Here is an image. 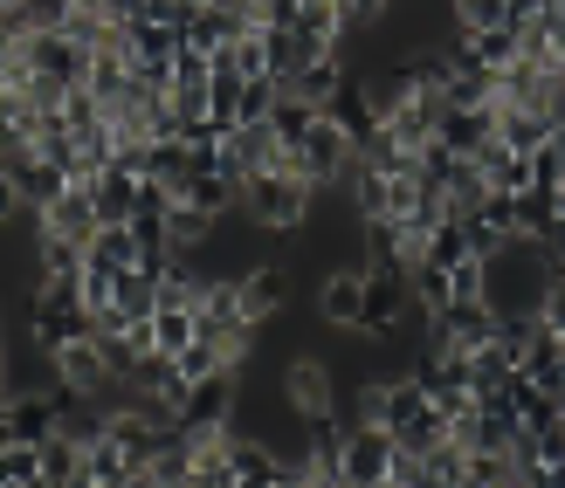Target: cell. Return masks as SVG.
I'll list each match as a JSON object with an SVG mask.
<instances>
[{"mask_svg":"<svg viewBox=\"0 0 565 488\" xmlns=\"http://www.w3.org/2000/svg\"><path fill=\"white\" fill-rule=\"evenodd\" d=\"M35 235H70V241H83V248H97V235H104V214H97V193L90 186H63L49 199V207H35Z\"/></svg>","mask_w":565,"mask_h":488,"instance_id":"277c9868","label":"cell"},{"mask_svg":"<svg viewBox=\"0 0 565 488\" xmlns=\"http://www.w3.org/2000/svg\"><path fill=\"white\" fill-rule=\"evenodd\" d=\"M386 488H428V462H420L414 447H393V462H386Z\"/></svg>","mask_w":565,"mask_h":488,"instance_id":"e575fe53","label":"cell"},{"mask_svg":"<svg viewBox=\"0 0 565 488\" xmlns=\"http://www.w3.org/2000/svg\"><path fill=\"white\" fill-rule=\"evenodd\" d=\"M531 186L565 193V145H558V131H552V145H539V152H531Z\"/></svg>","mask_w":565,"mask_h":488,"instance_id":"4dcf8cb0","label":"cell"},{"mask_svg":"<svg viewBox=\"0 0 565 488\" xmlns=\"http://www.w3.org/2000/svg\"><path fill=\"white\" fill-rule=\"evenodd\" d=\"M476 165H483L490 193H531V159H524V152H511L497 131L483 138V152H476Z\"/></svg>","mask_w":565,"mask_h":488,"instance_id":"5bb4252c","label":"cell"},{"mask_svg":"<svg viewBox=\"0 0 565 488\" xmlns=\"http://www.w3.org/2000/svg\"><path fill=\"white\" fill-rule=\"evenodd\" d=\"M83 488H138V468H131V454L97 434V441H83Z\"/></svg>","mask_w":565,"mask_h":488,"instance_id":"8fae6325","label":"cell"},{"mask_svg":"<svg viewBox=\"0 0 565 488\" xmlns=\"http://www.w3.org/2000/svg\"><path fill=\"white\" fill-rule=\"evenodd\" d=\"M138 254H146V241H138L131 220H125V227H104V235H97L90 262H104V269H138Z\"/></svg>","mask_w":565,"mask_h":488,"instance_id":"484cf974","label":"cell"},{"mask_svg":"<svg viewBox=\"0 0 565 488\" xmlns=\"http://www.w3.org/2000/svg\"><path fill=\"white\" fill-rule=\"evenodd\" d=\"M138 186H146V180H131V172H104V180L90 186V193H97L104 227H125V220L138 214Z\"/></svg>","mask_w":565,"mask_h":488,"instance_id":"44dd1931","label":"cell"},{"mask_svg":"<svg viewBox=\"0 0 565 488\" xmlns=\"http://www.w3.org/2000/svg\"><path fill=\"white\" fill-rule=\"evenodd\" d=\"M242 207L263 235H297L310 220V207H318V186L297 180V172H256V180L242 186Z\"/></svg>","mask_w":565,"mask_h":488,"instance_id":"7a4b0ae2","label":"cell"},{"mask_svg":"<svg viewBox=\"0 0 565 488\" xmlns=\"http://www.w3.org/2000/svg\"><path fill=\"white\" fill-rule=\"evenodd\" d=\"M276 386H282V399H290L303 420H310V413H331V371H324L318 358H282Z\"/></svg>","mask_w":565,"mask_h":488,"instance_id":"9c48e42d","label":"cell"},{"mask_svg":"<svg viewBox=\"0 0 565 488\" xmlns=\"http://www.w3.org/2000/svg\"><path fill=\"white\" fill-rule=\"evenodd\" d=\"M235 379L242 371H214V379H201V386H186V406H180V426H193V434H201V426H228L235 420Z\"/></svg>","mask_w":565,"mask_h":488,"instance_id":"52a82bcc","label":"cell"},{"mask_svg":"<svg viewBox=\"0 0 565 488\" xmlns=\"http://www.w3.org/2000/svg\"><path fill=\"white\" fill-rule=\"evenodd\" d=\"M386 8H393V0H345V21H352V28H380Z\"/></svg>","mask_w":565,"mask_h":488,"instance_id":"74e56055","label":"cell"},{"mask_svg":"<svg viewBox=\"0 0 565 488\" xmlns=\"http://www.w3.org/2000/svg\"><path fill=\"white\" fill-rule=\"evenodd\" d=\"M448 8H456L462 35H476V28H503V8H511V0H448Z\"/></svg>","mask_w":565,"mask_h":488,"instance_id":"d6a6232c","label":"cell"},{"mask_svg":"<svg viewBox=\"0 0 565 488\" xmlns=\"http://www.w3.org/2000/svg\"><path fill=\"white\" fill-rule=\"evenodd\" d=\"M318 118H324L318 104H303L297 90H282V97H276V110H269V131L282 138V145H303V138L318 131Z\"/></svg>","mask_w":565,"mask_h":488,"instance_id":"7402d4cb","label":"cell"},{"mask_svg":"<svg viewBox=\"0 0 565 488\" xmlns=\"http://www.w3.org/2000/svg\"><path fill=\"white\" fill-rule=\"evenodd\" d=\"M118 310H125V317H152V310H159V275L152 269H125L118 275Z\"/></svg>","mask_w":565,"mask_h":488,"instance_id":"4316f807","label":"cell"},{"mask_svg":"<svg viewBox=\"0 0 565 488\" xmlns=\"http://www.w3.org/2000/svg\"><path fill=\"white\" fill-rule=\"evenodd\" d=\"M0 481L8 488H42V447L35 441H8L0 447Z\"/></svg>","mask_w":565,"mask_h":488,"instance_id":"603a6c76","label":"cell"},{"mask_svg":"<svg viewBox=\"0 0 565 488\" xmlns=\"http://www.w3.org/2000/svg\"><path fill=\"white\" fill-rule=\"evenodd\" d=\"M28 14H35V35H55V28H70L76 0H28Z\"/></svg>","mask_w":565,"mask_h":488,"instance_id":"8d00e7d4","label":"cell"},{"mask_svg":"<svg viewBox=\"0 0 565 488\" xmlns=\"http://www.w3.org/2000/svg\"><path fill=\"white\" fill-rule=\"evenodd\" d=\"M42 488H83V441L63 426L42 441Z\"/></svg>","mask_w":565,"mask_h":488,"instance_id":"e0dca14e","label":"cell"},{"mask_svg":"<svg viewBox=\"0 0 565 488\" xmlns=\"http://www.w3.org/2000/svg\"><path fill=\"white\" fill-rule=\"evenodd\" d=\"M558 214H565V193H558Z\"/></svg>","mask_w":565,"mask_h":488,"instance_id":"60d3db41","label":"cell"},{"mask_svg":"<svg viewBox=\"0 0 565 488\" xmlns=\"http://www.w3.org/2000/svg\"><path fill=\"white\" fill-rule=\"evenodd\" d=\"M276 152H282V138H276L269 124H235V131H228V145H221V172L248 186L256 172L276 165Z\"/></svg>","mask_w":565,"mask_h":488,"instance_id":"8992f818","label":"cell"},{"mask_svg":"<svg viewBox=\"0 0 565 488\" xmlns=\"http://www.w3.org/2000/svg\"><path fill=\"white\" fill-rule=\"evenodd\" d=\"M276 97H282V83H276V76H248V83H242V104H235V118H242V124H269Z\"/></svg>","mask_w":565,"mask_h":488,"instance_id":"f546056e","label":"cell"},{"mask_svg":"<svg viewBox=\"0 0 565 488\" xmlns=\"http://www.w3.org/2000/svg\"><path fill=\"white\" fill-rule=\"evenodd\" d=\"M552 220H558V193H545V186H531V193H518V235H552Z\"/></svg>","mask_w":565,"mask_h":488,"instance_id":"83f0119b","label":"cell"},{"mask_svg":"<svg viewBox=\"0 0 565 488\" xmlns=\"http://www.w3.org/2000/svg\"><path fill=\"white\" fill-rule=\"evenodd\" d=\"M497 131V104H483V110H448V118H441V145L448 152H462V159H476V152H483V138Z\"/></svg>","mask_w":565,"mask_h":488,"instance_id":"2e32d148","label":"cell"},{"mask_svg":"<svg viewBox=\"0 0 565 488\" xmlns=\"http://www.w3.org/2000/svg\"><path fill=\"white\" fill-rule=\"evenodd\" d=\"M55 426H63V413H55L49 392H14L8 413H0V441H35V447H42Z\"/></svg>","mask_w":565,"mask_h":488,"instance_id":"30bf717a","label":"cell"},{"mask_svg":"<svg viewBox=\"0 0 565 488\" xmlns=\"http://www.w3.org/2000/svg\"><path fill=\"white\" fill-rule=\"evenodd\" d=\"M469 55H476V69H511L518 63V35H511V28H476V35H469Z\"/></svg>","mask_w":565,"mask_h":488,"instance_id":"cb8c5ba5","label":"cell"},{"mask_svg":"<svg viewBox=\"0 0 565 488\" xmlns=\"http://www.w3.org/2000/svg\"><path fill=\"white\" fill-rule=\"evenodd\" d=\"M539 317H545L552 330H565V275H552V290H545V303H539Z\"/></svg>","mask_w":565,"mask_h":488,"instance_id":"f35d334b","label":"cell"},{"mask_svg":"<svg viewBox=\"0 0 565 488\" xmlns=\"http://www.w3.org/2000/svg\"><path fill=\"white\" fill-rule=\"evenodd\" d=\"M552 118H545V110H531V104H497V138H503V145H511V152H539V145H552Z\"/></svg>","mask_w":565,"mask_h":488,"instance_id":"7c38bea8","label":"cell"},{"mask_svg":"<svg viewBox=\"0 0 565 488\" xmlns=\"http://www.w3.org/2000/svg\"><path fill=\"white\" fill-rule=\"evenodd\" d=\"M180 83H214V55L193 48L186 35H180V55H173V90H180Z\"/></svg>","mask_w":565,"mask_h":488,"instance_id":"836d02e7","label":"cell"},{"mask_svg":"<svg viewBox=\"0 0 565 488\" xmlns=\"http://www.w3.org/2000/svg\"><path fill=\"white\" fill-rule=\"evenodd\" d=\"M448 441V420L435 413V399H428V413H420V420H407L401 426V447H414V454H428V447H441Z\"/></svg>","mask_w":565,"mask_h":488,"instance_id":"1f68e13d","label":"cell"},{"mask_svg":"<svg viewBox=\"0 0 565 488\" xmlns=\"http://www.w3.org/2000/svg\"><path fill=\"white\" fill-rule=\"evenodd\" d=\"M318 317L331 330H359V317H365V269H331L318 282Z\"/></svg>","mask_w":565,"mask_h":488,"instance_id":"ba28073f","label":"cell"},{"mask_svg":"<svg viewBox=\"0 0 565 488\" xmlns=\"http://www.w3.org/2000/svg\"><path fill=\"white\" fill-rule=\"evenodd\" d=\"M303 165H310V180H318V186H345L352 165H359V138H352L345 124L318 118V131L303 138Z\"/></svg>","mask_w":565,"mask_h":488,"instance_id":"5b68a950","label":"cell"},{"mask_svg":"<svg viewBox=\"0 0 565 488\" xmlns=\"http://www.w3.org/2000/svg\"><path fill=\"white\" fill-rule=\"evenodd\" d=\"M345 193H352V214H359V220H386V214H393V180H386L380 165H365V159L352 165Z\"/></svg>","mask_w":565,"mask_h":488,"instance_id":"ac0fdd59","label":"cell"},{"mask_svg":"<svg viewBox=\"0 0 565 488\" xmlns=\"http://www.w3.org/2000/svg\"><path fill=\"white\" fill-rule=\"evenodd\" d=\"M552 269H558V254L539 241V235H511L497 254H490V303H497V317H511V310H539L545 290H552Z\"/></svg>","mask_w":565,"mask_h":488,"instance_id":"6da1fadb","label":"cell"},{"mask_svg":"<svg viewBox=\"0 0 565 488\" xmlns=\"http://www.w3.org/2000/svg\"><path fill=\"white\" fill-rule=\"evenodd\" d=\"M552 8V0H511V8H503V28H524V21H539Z\"/></svg>","mask_w":565,"mask_h":488,"instance_id":"ab89813d","label":"cell"},{"mask_svg":"<svg viewBox=\"0 0 565 488\" xmlns=\"http://www.w3.org/2000/svg\"><path fill=\"white\" fill-rule=\"evenodd\" d=\"M420 462H428V488H469V447L441 441V447L420 454Z\"/></svg>","mask_w":565,"mask_h":488,"instance_id":"d4e9b609","label":"cell"},{"mask_svg":"<svg viewBox=\"0 0 565 488\" xmlns=\"http://www.w3.org/2000/svg\"><path fill=\"white\" fill-rule=\"evenodd\" d=\"M503 481H518L511 447H476L469 454V488H503Z\"/></svg>","mask_w":565,"mask_h":488,"instance_id":"f1b7e54d","label":"cell"},{"mask_svg":"<svg viewBox=\"0 0 565 488\" xmlns=\"http://www.w3.org/2000/svg\"><path fill=\"white\" fill-rule=\"evenodd\" d=\"M201 8H207V0H146V21H159V28H180V35H186Z\"/></svg>","mask_w":565,"mask_h":488,"instance_id":"d590c367","label":"cell"},{"mask_svg":"<svg viewBox=\"0 0 565 488\" xmlns=\"http://www.w3.org/2000/svg\"><path fill=\"white\" fill-rule=\"evenodd\" d=\"M393 426L380 420H352L345 426V488H386V462H393Z\"/></svg>","mask_w":565,"mask_h":488,"instance_id":"3957f363","label":"cell"},{"mask_svg":"<svg viewBox=\"0 0 565 488\" xmlns=\"http://www.w3.org/2000/svg\"><path fill=\"white\" fill-rule=\"evenodd\" d=\"M345 83H352V76H345V63H338V55H318V63H303L290 83H282V90H297L303 104H318V110H324L338 90H345Z\"/></svg>","mask_w":565,"mask_h":488,"instance_id":"d6986e66","label":"cell"},{"mask_svg":"<svg viewBox=\"0 0 565 488\" xmlns=\"http://www.w3.org/2000/svg\"><path fill=\"white\" fill-rule=\"evenodd\" d=\"M441 199H448V220L483 214V199H490L483 165H476V159H456V165H448V180H441Z\"/></svg>","mask_w":565,"mask_h":488,"instance_id":"9a60e30c","label":"cell"},{"mask_svg":"<svg viewBox=\"0 0 565 488\" xmlns=\"http://www.w3.org/2000/svg\"><path fill=\"white\" fill-rule=\"evenodd\" d=\"M324 118H331V124H345V131L359 138V145L380 131V110H373V97H365V83H345V90H338V97L324 104Z\"/></svg>","mask_w":565,"mask_h":488,"instance_id":"ffe728a7","label":"cell"},{"mask_svg":"<svg viewBox=\"0 0 565 488\" xmlns=\"http://www.w3.org/2000/svg\"><path fill=\"white\" fill-rule=\"evenodd\" d=\"M282 290H290V269H282V262H256V269L242 275V317L248 324H269Z\"/></svg>","mask_w":565,"mask_h":488,"instance_id":"4fadbf2b","label":"cell"}]
</instances>
